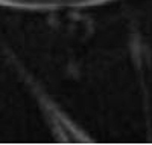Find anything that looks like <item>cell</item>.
I'll return each mask as SVG.
<instances>
[{
    "label": "cell",
    "mask_w": 152,
    "mask_h": 145,
    "mask_svg": "<svg viewBox=\"0 0 152 145\" xmlns=\"http://www.w3.org/2000/svg\"><path fill=\"white\" fill-rule=\"evenodd\" d=\"M28 76L62 144H152V0L24 8Z\"/></svg>",
    "instance_id": "1"
}]
</instances>
